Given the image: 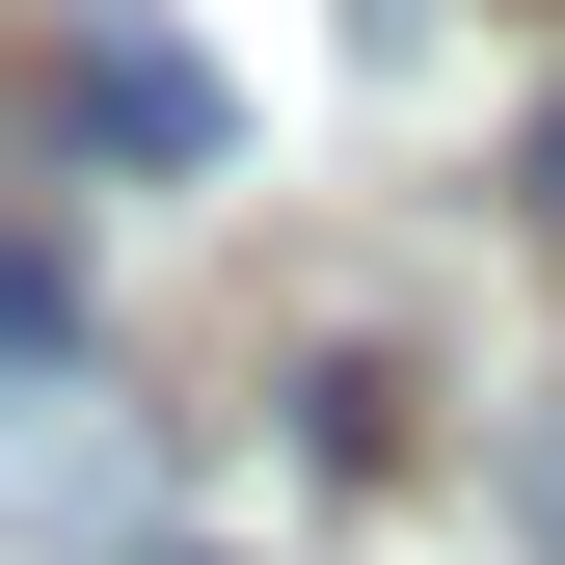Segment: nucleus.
<instances>
[{
    "mask_svg": "<svg viewBox=\"0 0 565 565\" xmlns=\"http://www.w3.org/2000/svg\"><path fill=\"white\" fill-rule=\"evenodd\" d=\"M54 135L135 162V189H216V162H243V82H216L189 28H82V54H54Z\"/></svg>",
    "mask_w": 565,
    "mask_h": 565,
    "instance_id": "1",
    "label": "nucleus"
},
{
    "mask_svg": "<svg viewBox=\"0 0 565 565\" xmlns=\"http://www.w3.org/2000/svg\"><path fill=\"white\" fill-rule=\"evenodd\" d=\"M135 484H162V404H108L82 350H54V377H28V431H0V512H28V539H108Z\"/></svg>",
    "mask_w": 565,
    "mask_h": 565,
    "instance_id": "2",
    "label": "nucleus"
},
{
    "mask_svg": "<svg viewBox=\"0 0 565 565\" xmlns=\"http://www.w3.org/2000/svg\"><path fill=\"white\" fill-rule=\"evenodd\" d=\"M297 431H323V484H404V350H323Z\"/></svg>",
    "mask_w": 565,
    "mask_h": 565,
    "instance_id": "3",
    "label": "nucleus"
},
{
    "mask_svg": "<svg viewBox=\"0 0 565 565\" xmlns=\"http://www.w3.org/2000/svg\"><path fill=\"white\" fill-rule=\"evenodd\" d=\"M512 539L565 565V404H539V431H512Z\"/></svg>",
    "mask_w": 565,
    "mask_h": 565,
    "instance_id": "4",
    "label": "nucleus"
},
{
    "mask_svg": "<svg viewBox=\"0 0 565 565\" xmlns=\"http://www.w3.org/2000/svg\"><path fill=\"white\" fill-rule=\"evenodd\" d=\"M512 216H539V243H565V82H539V135H512Z\"/></svg>",
    "mask_w": 565,
    "mask_h": 565,
    "instance_id": "5",
    "label": "nucleus"
},
{
    "mask_svg": "<svg viewBox=\"0 0 565 565\" xmlns=\"http://www.w3.org/2000/svg\"><path fill=\"white\" fill-rule=\"evenodd\" d=\"M108 565H216V539H108Z\"/></svg>",
    "mask_w": 565,
    "mask_h": 565,
    "instance_id": "6",
    "label": "nucleus"
}]
</instances>
